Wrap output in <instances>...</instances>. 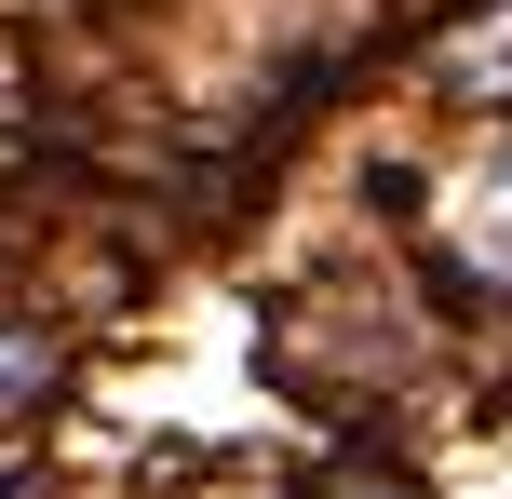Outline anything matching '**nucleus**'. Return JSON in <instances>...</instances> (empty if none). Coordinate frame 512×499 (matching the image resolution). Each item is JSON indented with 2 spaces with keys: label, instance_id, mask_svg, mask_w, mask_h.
Returning a JSON list of instances; mask_svg holds the SVG:
<instances>
[{
  "label": "nucleus",
  "instance_id": "f257e3e1",
  "mask_svg": "<svg viewBox=\"0 0 512 499\" xmlns=\"http://www.w3.org/2000/svg\"><path fill=\"white\" fill-rule=\"evenodd\" d=\"M472 257H486V270H499V284H512V176L486 189V203H472Z\"/></svg>",
  "mask_w": 512,
  "mask_h": 499
},
{
  "label": "nucleus",
  "instance_id": "f03ea898",
  "mask_svg": "<svg viewBox=\"0 0 512 499\" xmlns=\"http://www.w3.org/2000/svg\"><path fill=\"white\" fill-rule=\"evenodd\" d=\"M14 392H41V338H27V324H0V405Z\"/></svg>",
  "mask_w": 512,
  "mask_h": 499
},
{
  "label": "nucleus",
  "instance_id": "7ed1b4c3",
  "mask_svg": "<svg viewBox=\"0 0 512 499\" xmlns=\"http://www.w3.org/2000/svg\"><path fill=\"white\" fill-rule=\"evenodd\" d=\"M459 68H472V95H512V27H486V41H472Z\"/></svg>",
  "mask_w": 512,
  "mask_h": 499
},
{
  "label": "nucleus",
  "instance_id": "20e7f679",
  "mask_svg": "<svg viewBox=\"0 0 512 499\" xmlns=\"http://www.w3.org/2000/svg\"><path fill=\"white\" fill-rule=\"evenodd\" d=\"M324 499H418V486H405V473H337Z\"/></svg>",
  "mask_w": 512,
  "mask_h": 499
}]
</instances>
